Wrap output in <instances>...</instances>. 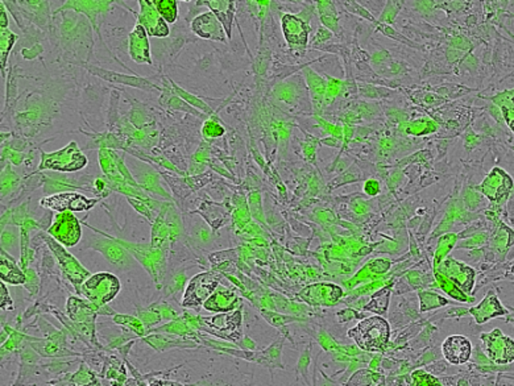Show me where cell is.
<instances>
[{
    "label": "cell",
    "mask_w": 514,
    "mask_h": 386,
    "mask_svg": "<svg viewBox=\"0 0 514 386\" xmlns=\"http://www.w3.org/2000/svg\"><path fill=\"white\" fill-rule=\"evenodd\" d=\"M129 56L132 61L136 63H148L150 65V48H149V40L148 33L144 27L136 24L135 30L129 33Z\"/></svg>",
    "instance_id": "20"
},
{
    "label": "cell",
    "mask_w": 514,
    "mask_h": 386,
    "mask_svg": "<svg viewBox=\"0 0 514 386\" xmlns=\"http://www.w3.org/2000/svg\"><path fill=\"white\" fill-rule=\"evenodd\" d=\"M191 31L205 40L226 42L227 37L221 21L212 12H206L197 16L191 22Z\"/></svg>",
    "instance_id": "17"
},
{
    "label": "cell",
    "mask_w": 514,
    "mask_h": 386,
    "mask_svg": "<svg viewBox=\"0 0 514 386\" xmlns=\"http://www.w3.org/2000/svg\"><path fill=\"white\" fill-rule=\"evenodd\" d=\"M91 248H94L95 251L101 252L107 260L116 266H127L131 264V260H132L128 251L119 241L107 238V236H105V239L96 238L91 243Z\"/></svg>",
    "instance_id": "19"
},
{
    "label": "cell",
    "mask_w": 514,
    "mask_h": 386,
    "mask_svg": "<svg viewBox=\"0 0 514 386\" xmlns=\"http://www.w3.org/2000/svg\"><path fill=\"white\" fill-rule=\"evenodd\" d=\"M114 322L123 328L124 334H134L135 336H140V337H144L148 335L146 326L143 324V322L139 318H135V316L115 314L114 315Z\"/></svg>",
    "instance_id": "31"
},
{
    "label": "cell",
    "mask_w": 514,
    "mask_h": 386,
    "mask_svg": "<svg viewBox=\"0 0 514 386\" xmlns=\"http://www.w3.org/2000/svg\"><path fill=\"white\" fill-rule=\"evenodd\" d=\"M470 314L476 319L477 323L483 324L496 316H503L506 314V310L499 301L497 295L494 292H489L482 302L470 309Z\"/></svg>",
    "instance_id": "24"
},
{
    "label": "cell",
    "mask_w": 514,
    "mask_h": 386,
    "mask_svg": "<svg viewBox=\"0 0 514 386\" xmlns=\"http://www.w3.org/2000/svg\"><path fill=\"white\" fill-rule=\"evenodd\" d=\"M140 12L137 15L139 25L144 27L148 36L153 37H167L169 36V27L167 21L161 18L158 11L155 8L152 0H140Z\"/></svg>",
    "instance_id": "15"
},
{
    "label": "cell",
    "mask_w": 514,
    "mask_h": 386,
    "mask_svg": "<svg viewBox=\"0 0 514 386\" xmlns=\"http://www.w3.org/2000/svg\"><path fill=\"white\" fill-rule=\"evenodd\" d=\"M200 333L212 335L224 342L238 343L242 340V310L221 313L211 316H200Z\"/></svg>",
    "instance_id": "2"
},
{
    "label": "cell",
    "mask_w": 514,
    "mask_h": 386,
    "mask_svg": "<svg viewBox=\"0 0 514 386\" xmlns=\"http://www.w3.org/2000/svg\"><path fill=\"white\" fill-rule=\"evenodd\" d=\"M0 277L11 285H25L27 274L19 268L16 260L4 250L0 252Z\"/></svg>",
    "instance_id": "25"
},
{
    "label": "cell",
    "mask_w": 514,
    "mask_h": 386,
    "mask_svg": "<svg viewBox=\"0 0 514 386\" xmlns=\"http://www.w3.org/2000/svg\"><path fill=\"white\" fill-rule=\"evenodd\" d=\"M137 318L143 322L148 330V333L152 330V327H156L158 324L164 322L162 315L160 313L156 304H150L147 309H139L137 310Z\"/></svg>",
    "instance_id": "34"
},
{
    "label": "cell",
    "mask_w": 514,
    "mask_h": 386,
    "mask_svg": "<svg viewBox=\"0 0 514 386\" xmlns=\"http://www.w3.org/2000/svg\"><path fill=\"white\" fill-rule=\"evenodd\" d=\"M140 178H141V185H143L141 188H146L148 190H150V191H155V193L165 195V193L162 191V188H161L160 184H158V178L156 173L150 172V174H141Z\"/></svg>",
    "instance_id": "43"
},
{
    "label": "cell",
    "mask_w": 514,
    "mask_h": 386,
    "mask_svg": "<svg viewBox=\"0 0 514 386\" xmlns=\"http://www.w3.org/2000/svg\"><path fill=\"white\" fill-rule=\"evenodd\" d=\"M99 310L101 307L95 306L94 303L89 302L87 300L82 301L75 297L68 298L66 302V311L73 323H95Z\"/></svg>",
    "instance_id": "21"
},
{
    "label": "cell",
    "mask_w": 514,
    "mask_h": 386,
    "mask_svg": "<svg viewBox=\"0 0 514 386\" xmlns=\"http://www.w3.org/2000/svg\"><path fill=\"white\" fill-rule=\"evenodd\" d=\"M18 40V36L15 33L7 28V30H0V49H1V67L3 70L6 69V63L8 60V54L11 49L13 46V44Z\"/></svg>",
    "instance_id": "37"
},
{
    "label": "cell",
    "mask_w": 514,
    "mask_h": 386,
    "mask_svg": "<svg viewBox=\"0 0 514 386\" xmlns=\"http://www.w3.org/2000/svg\"><path fill=\"white\" fill-rule=\"evenodd\" d=\"M155 8L167 22H174L179 16V4L174 0H152Z\"/></svg>",
    "instance_id": "35"
},
{
    "label": "cell",
    "mask_w": 514,
    "mask_h": 386,
    "mask_svg": "<svg viewBox=\"0 0 514 386\" xmlns=\"http://www.w3.org/2000/svg\"><path fill=\"white\" fill-rule=\"evenodd\" d=\"M70 384H73L74 386H94L98 385V381L94 373L86 366V364H81L79 371L70 377Z\"/></svg>",
    "instance_id": "38"
},
{
    "label": "cell",
    "mask_w": 514,
    "mask_h": 386,
    "mask_svg": "<svg viewBox=\"0 0 514 386\" xmlns=\"http://www.w3.org/2000/svg\"><path fill=\"white\" fill-rule=\"evenodd\" d=\"M281 28L289 48L293 52H304L311 31L310 24L300 15L285 13L281 18Z\"/></svg>",
    "instance_id": "12"
},
{
    "label": "cell",
    "mask_w": 514,
    "mask_h": 386,
    "mask_svg": "<svg viewBox=\"0 0 514 386\" xmlns=\"http://www.w3.org/2000/svg\"><path fill=\"white\" fill-rule=\"evenodd\" d=\"M319 19L322 21L323 27L331 32L333 34L340 33V25H339V15L335 8L334 1H316V7Z\"/></svg>",
    "instance_id": "29"
},
{
    "label": "cell",
    "mask_w": 514,
    "mask_h": 386,
    "mask_svg": "<svg viewBox=\"0 0 514 386\" xmlns=\"http://www.w3.org/2000/svg\"><path fill=\"white\" fill-rule=\"evenodd\" d=\"M186 285H188V278H186L185 271H181L179 273H176V274H173L172 278L169 280L168 285H167L168 295L176 294V292H181V290L185 292Z\"/></svg>",
    "instance_id": "42"
},
{
    "label": "cell",
    "mask_w": 514,
    "mask_h": 386,
    "mask_svg": "<svg viewBox=\"0 0 514 386\" xmlns=\"http://www.w3.org/2000/svg\"><path fill=\"white\" fill-rule=\"evenodd\" d=\"M343 297V289L335 283L319 282L306 286L298 294L302 302L311 306H334Z\"/></svg>",
    "instance_id": "14"
},
{
    "label": "cell",
    "mask_w": 514,
    "mask_h": 386,
    "mask_svg": "<svg viewBox=\"0 0 514 386\" xmlns=\"http://www.w3.org/2000/svg\"><path fill=\"white\" fill-rule=\"evenodd\" d=\"M484 351L491 361L499 366H505L514 361V340L505 336L501 330L494 328L491 333L480 336Z\"/></svg>",
    "instance_id": "10"
},
{
    "label": "cell",
    "mask_w": 514,
    "mask_h": 386,
    "mask_svg": "<svg viewBox=\"0 0 514 386\" xmlns=\"http://www.w3.org/2000/svg\"><path fill=\"white\" fill-rule=\"evenodd\" d=\"M302 86L294 79H286L273 89V94L286 105H297L302 96Z\"/></svg>",
    "instance_id": "28"
},
{
    "label": "cell",
    "mask_w": 514,
    "mask_h": 386,
    "mask_svg": "<svg viewBox=\"0 0 514 386\" xmlns=\"http://www.w3.org/2000/svg\"><path fill=\"white\" fill-rule=\"evenodd\" d=\"M411 386H442L437 377L425 371H416L411 375Z\"/></svg>",
    "instance_id": "41"
},
{
    "label": "cell",
    "mask_w": 514,
    "mask_h": 386,
    "mask_svg": "<svg viewBox=\"0 0 514 386\" xmlns=\"http://www.w3.org/2000/svg\"><path fill=\"white\" fill-rule=\"evenodd\" d=\"M388 52L381 51V52L375 53V54L372 56V61H373V63H384L387 61V58H388Z\"/></svg>",
    "instance_id": "55"
},
{
    "label": "cell",
    "mask_w": 514,
    "mask_h": 386,
    "mask_svg": "<svg viewBox=\"0 0 514 386\" xmlns=\"http://www.w3.org/2000/svg\"><path fill=\"white\" fill-rule=\"evenodd\" d=\"M8 27V18L6 13V8L1 6V21H0V30H7Z\"/></svg>",
    "instance_id": "57"
},
{
    "label": "cell",
    "mask_w": 514,
    "mask_h": 386,
    "mask_svg": "<svg viewBox=\"0 0 514 386\" xmlns=\"http://www.w3.org/2000/svg\"><path fill=\"white\" fill-rule=\"evenodd\" d=\"M197 4H205L210 7L211 12L221 21L226 34L229 39L232 36V20L235 15V3L233 1H219V0H210V1H200Z\"/></svg>",
    "instance_id": "26"
},
{
    "label": "cell",
    "mask_w": 514,
    "mask_h": 386,
    "mask_svg": "<svg viewBox=\"0 0 514 386\" xmlns=\"http://www.w3.org/2000/svg\"><path fill=\"white\" fill-rule=\"evenodd\" d=\"M110 4H111V1H69L63 6V10L73 8V10L84 11L89 15V18L91 20H95V18L101 12L107 10L108 8L107 6H110Z\"/></svg>",
    "instance_id": "32"
},
{
    "label": "cell",
    "mask_w": 514,
    "mask_h": 386,
    "mask_svg": "<svg viewBox=\"0 0 514 386\" xmlns=\"http://www.w3.org/2000/svg\"><path fill=\"white\" fill-rule=\"evenodd\" d=\"M348 6H351V7H347L348 10L351 11V12H354V13H356V15H359V16H361V18H364V19H367V20L372 21V22H378L376 21V19L371 15V12H368L364 7H361L360 4H357L356 1H351V3H347Z\"/></svg>",
    "instance_id": "49"
},
{
    "label": "cell",
    "mask_w": 514,
    "mask_h": 386,
    "mask_svg": "<svg viewBox=\"0 0 514 386\" xmlns=\"http://www.w3.org/2000/svg\"><path fill=\"white\" fill-rule=\"evenodd\" d=\"M442 351H443L444 359L450 364L462 366L470 360L471 354H473V345L465 336L451 335L443 342Z\"/></svg>",
    "instance_id": "16"
},
{
    "label": "cell",
    "mask_w": 514,
    "mask_h": 386,
    "mask_svg": "<svg viewBox=\"0 0 514 386\" xmlns=\"http://www.w3.org/2000/svg\"><path fill=\"white\" fill-rule=\"evenodd\" d=\"M401 3L399 1H387L384 11L381 12L380 18H378V22L381 24H385V25H390L393 24L397 15H399V10H401Z\"/></svg>",
    "instance_id": "40"
},
{
    "label": "cell",
    "mask_w": 514,
    "mask_h": 386,
    "mask_svg": "<svg viewBox=\"0 0 514 386\" xmlns=\"http://www.w3.org/2000/svg\"><path fill=\"white\" fill-rule=\"evenodd\" d=\"M117 241L126 248L127 251L131 252L134 257L146 268V271L150 274V277L153 278L160 290L167 264V251L153 248L152 245H140V244H129L126 241Z\"/></svg>",
    "instance_id": "6"
},
{
    "label": "cell",
    "mask_w": 514,
    "mask_h": 386,
    "mask_svg": "<svg viewBox=\"0 0 514 386\" xmlns=\"http://www.w3.org/2000/svg\"><path fill=\"white\" fill-rule=\"evenodd\" d=\"M321 143V140H316L313 136L307 135L306 137V141L302 144V152H304V157L307 158V161H314L315 158V150H316V146Z\"/></svg>",
    "instance_id": "46"
},
{
    "label": "cell",
    "mask_w": 514,
    "mask_h": 386,
    "mask_svg": "<svg viewBox=\"0 0 514 386\" xmlns=\"http://www.w3.org/2000/svg\"><path fill=\"white\" fill-rule=\"evenodd\" d=\"M438 124L430 117H420L414 122H406L399 124V131L404 135L425 136L437 132Z\"/></svg>",
    "instance_id": "30"
},
{
    "label": "cell",
    "mask_w": 514,
    "mask_h": 386,
    "mask_svg": "<svg viewBox=\"0 0 514 386\" xmlns=\"http://www.w3.org/2000/svg\"><path fill=\"white\" fill-rule=\"evenodd\" d=\"M98 200H99L98 198H86L84 195L75 193H58L51 197L42 198L40 200V206L44 209L54 210L58 212L65 211L82 212L93 209L98 203Z\"/></svg>",
    "instance_id": "13"
},
{
    "label": "cell",
    "mask_w": 514,
    "mask_h": 386,
    "mask_svg": "<svg viewBox=\"0 0 514 386\" xmlns=\"http://www.w3.org/2000/svg\"><path fill=\"white\" fill-rule=\"evenodd\" d=\"M458 239H459V235H456V233H444L443 236H441L438 239L437 252H435V260H434L435 268L441 264L442 261L447 257V255L455 247Z\"/></svg>",
    "instance_id": "33"
},
{
    "label": "cell",
    "mask_w": 514,
    "mask_h": 386,
    "mask_svg": "<svg viewBox=\"0 0 514 386\" xmlns=\"http://www.w3.org/2000/svg\"><path fill=\"white\" fill-rule=\"evenodd\" d=\"M388 94V90L385 89H378V87H373V86H361L360 87V95L361 96H366L369 99H378L380 96H384V95Z\"/></svg>",
    "instance_id": "47"
},
{
    "label": "cell",
    "mask_w": 514,
    "mask_h": 386,
    "mask_svg": "<svg viewBox=\"0 0 514 386\" xmlns=\"http://www.w3.org/2000/svg\"><path fill=\"white\" fill-rule=\"evenodd\" d=\"M19 243V236L16 232L13 231H3L1 233V250L4 251H11L12 248H15Z\"/></svg>",
    "instance_id": "44"
},
{
    "label": "cell",
    "mask_w": 514,
    "mask_h": 386,
    "mask_svg": "<svg viewBox=\"0 0 514 386\" xmlns=\"http://www.w3.org/2000/svg\"><path fill=\"white\" fill-rule=\"evenodd\" d=\"M435 273L441 274L449 282H451L455 288H458L463 294H470L473 288L476 273L473 268L463 264L461 261L452 257H446L435 268Z\"/></svg>",
    "instance_id": "11"
},
{
    "label": "cell",
    "mask_w": 514,
    "mask_h": 386,
    "mask_svg": "<svg viewBox=\"0 0 514 386\" xmlns=\"http://www.w3.org/2000/svg\"><path fill=\"white\" fill-rule=\"evenodd\" d=\"M120 292V281L111 273H96L90 276L81 285L79 294H82L84 300L94 303L98 307H103L111 302Z\"/></svg>",
    "instance_id": "3"
},
{
    "label": "cell",
    "mask_w": 514,
    "mask_h": 386,
    "mask_svg": "<svg viewBox=\"0 0 514 386\" xmlns=\"http://www.w3.org/2000/svg\"><path fill=\"white\" fill-rule=\"evenodd\" d=\"M48 233L65 248H72L82 238V226L79 220L74 217L73 212L65 211L54 217Z\"/></svg>",
    "instance_id": "9"
},
{
    "label": "cell",
    "mask_w": 514,
    "mask_h": 386,
    "mask_svg": "<svg viewBox=\"0 0 514 386\" xmlns=\"http://www.w3.org/2000/svg\"><path fill=\"white\" fill-rule=\"evenodd\" d=\"M42 239L45 240L46 245L49 247V250L56 256V259L60 264V268L63 271V276L73 283L77 292H79L81 285L91 276L90 271H87L84 266H82L72 253L66 251V248L63 245H61L58 241L54 240L51 235L49 236H42Z\"/></svg>",
    "instance_id": "7"
},
{
    "label": "cell",
    "mask_w": 514,
    "mask_h": 386,
    "mask_svg": "<svg viewBox=\"0 0 514 386\" xmlns=\"http://www.w3.org/2000/svg\"><path fill=\"white\" fill-rule=\"evenodd\" d=\"M87 165V157L78 148L75 141L53 153H42L39 169H51L57 172H78Z\"/></svg>",
    "instance_id": "5"
},
{
    "label": "cell",
    "mask_w": 514,
    "mask_h": 386,
    "mask_svg": "<svg viewBox=\"0 0 514 386\" xmlns=\"http://www.w3.org/2000/svg\"><path fill=\"white\" fill-rule=\"evenodd\" d=\"M304 75L307 87L310 90V98H311V105L314 108L315 115L319 116L325 110L327 81H325L319 74L315 73L314 70L310 67L304 69Z\"/></svg>",
    "instance_id": "23"
},
{
    "label": "cell",
    "mask_w": 514,
    "mask_h": 386,
    "mask_svg": "<svg viewBox=\"0 0 514 386\" xmlns=\"http://www.w3.org/2000/svg\"><path fill=\"white\" fill-rule=\"evenodd\" d=\"M514 188L512 177L501 167H494L488 176L484 178L483 182L475 188L476 191L483 194L489 202L496 203L497 206H503Z\"/></svg>",
    "instance_id": "8"
},
{
    "label": "cell",
    "mask_w": 514,
    "mask_h": 386,
    "mask_svg": "<svg viewBox=\"0 0 514 386\" xmlns=\"http://www.w3.org/2000/svg\"><path fill=\"white\" fill-rule=\"evenodd\" d=\"M327 79L328 81H327V90H326L325 108L327 105H331L336 98L347 94V91H348L346 82L336 79V78H331L328 75H327Z\"/></svg>",
    "instance_id": "36"
},
{
    "label": "cell",
    "mask_w": 514,
    "mask_h": 386,
    "mask_svg": "<svg viewBox=\"0 0 514 386\" xmlns=\"http://www.w3.org/2000/svg\"><path fill=\"white\" fill-rule=\"evenodd\" d=\"M143 340L158 352L170 348H197L200 345L197 340L172 334H148L143 337Z\"/></svg>",
    "instance_id": "22"
},
{
    "label": "cell",
    "mask_w": 514,
    "mask_h": 386,
    "mask_svg": "<svg viewBox=\"0 0 514 386\" xmlns=\"http://www.w3.org/2000/svg\"><path fill=\"white\" fill-rule=\"evenodd\" d=\"M148 386H184L182 384L179 382H174V381H167V380H155L152 381Z\"/></svg>",
    "instance_id": "56"
},
{
    "label": "cell",
    "mask_w": 514,
    "mask_h": 386,
    "mask_svg": "<svg viewBox=\"0 0 514 386\" xmlns=\"http://www.w3.org/2000/svg\"><path fill=\"white\" fill-rule=\"evenodd\" d=\"M331 37H333V33L328 31L327 28H325V27H321V28L318 30V32H316L314 40L311 41V45H313V46L322 45V44H325V42L330 41V40H331Z\"/></svg>",
    "instance_id": "52"
},
{
    "label": "cell",
    "mask_w": 514,
    "mask_h": 386,
    "mask_svg": "<svg viewBox=\"0 0 514 386\" xmlns=\"http://www.w3.org/2000/svg\"><path fill=\"white\" fill-rule=\"evenodd\" d=\"M363 190H364V194L367 197H378V194L381 193V188H380L378 179H373V178L366 181Z\"/></svg>",
    "instance_id": "50"
},
{
    "label": "cell",
    "mask_w": 514,
    "mask_h": 386,
    "mask_svg": "<svg viewBox=\"0 0 514 386\" xmlns=\"http://www.w3.org/2000/svg\"><path fill=\"white\" fill-rule=\"evenodd\" d=\"M351 210L356 215H364L369 211V205L361 198H355L351 202Z\"/></svg>",
    "instance_id": "53"
},
{
    "label": "cell",
    "mask_w": 514,
    "mask_h": 386,
    "mask_svg": "<svg viewBox=\"0 0 514 386\" xmlns=\"http://www.w3.org/2000/svg\"><path fill=\"white\" fill-rule=\"evenodd\" d=\"M420 298V310L422 311H428L432 309H438L444 304H447L449 301L442 298L441 295L431 292H418Z\"/></svg>",
    "instance_id": "39"
},
{
    "label": "cell",
    "mask_w": 514,
    "mask_h": 386,
    "mask_svg": "<svg viewBox=\"0 0 514 386\" xmlns=\"http://www.w3.org/2000/svg\"><path fill=\"white\" fill-rule=\"evenodd\" d=\"M224 134V128L218 122H207L203 127V135L206 137H218Z\"/></svg>",
    "instance_id": "48"
},
{
    "label": "cell",
    "mask_w": 514,
    "mask_h": 386,
    "mask_svg": "<svg viewBox=\"0 0 514 386\" xmlns=\"http://www.w3.org/2000/svg\"><path fill=\"white\" fill-rule=\"evenodd\" d=\"M193 239L200 245H209L212 241V233L207 227L200 226V229H198V226H197V229H194L193 231Z\"/></svg>",
    "instance_id": "45"
},
{
    "label": "cell",
    "mask_w": 514,
    "mask_h": 386,
    "mask_svg": "<svg viewBox=\"0 0 514 386\" xmlns=\"http://www.w3.org/2000/svg\"><path fill=\"white\" fill-rule=\"evenodd\" d=\"M390 328L381 316H371L348 331V336L355 340L361 349L368 352H380L388 345Z\"/></svg>",
    "instance_id": "1"
},
{
    "label": "cell",
    "mask_w": 514,
    "mask_h": 386,
    "mask_svg": "<svg viewBox=\"0 0 514 386\" xmlns=\"http://www.w3.org/2000/svg\"><path fill=\"white\" fill-rule=\"evenodd\" d=\"M240 303L242 300L238 297L236 292L223 285H219L210 298L205 302L203 309L209 313H230L233 310H238Z\"/></svg>",
    "instance_id": "18"
},
{
    "label": "cell",
    "mask_w": 514,
    "mask_h": 386,
    "mask_svg": "<svg viewBox=\"0 0 514 386\" xmlns=\"http://www.w3.org/2000/svg\"><path fill=\"white\" fill-rule=\"evenodd\" d=\"M0 289H1V292H0V306H1V310L3 311L13 310V303H12V300H11L10 294H8V290H7L6 285L1 283Z\"/></svg>",
    "instance_id": "51"
},
{
    "label": "cell",
    "mask_w": 514,
    "mask_h": 386,
    "mask_svg": "<svg viewBox=\"0 0 514 386\" xmlns=\"http://www.w3.org/2000/svg\"><path fill=\"white\" fill-rule=\"evenodd\" d=\"M27 274V282H25V288L30 290V292H37V288H39V281H37V277L36 274L33 273L32 269H27L25 271Z\"/></svg>",
    "instance_id": "54"
},
{
    "label": "cell",
    "mask_w": 514,
    "mask_h": 386,
    "mask_svg": "<svg viewBox=\"0 0 514 386\" xmlns=\"http://www.w3.org/2000/svg\"><path fill=\"white\" fill-rule=\"evenodd\" d=\"M221 276L218 271H203L190 278L182 297V307L200 311V306L210 298L219 283Z\"/></svg>",
    "instance_id": "4"
},
{
    "label": "cell",
    "mask_w": 514,
    "mask_h": 386,
    "mask_svg": "<svg viewBox=\"0 0 514 386\" xmlns=\"http://www.w3.org/2000/svg\"><path fill=\"white\" fill-rule=\"evenodd\" d=\"M488 99L500 110L505 123L514 132V89L501 91Z\"/></svg>",
    "instance_id": "27"
}]
</instances>
